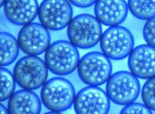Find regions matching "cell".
<instances>
[{
  "label": "cell",
  "mask_w": 155,
  "mask_h": 114,
  "mask_svg": "<svg viewBox=\"0 0 155 114\" xmlns=\"http://www.w3.org/2000/svg\"><path fill=\"white\" fill-rule=\"evenodd\" d=\"M6 0H0V8H1L2 6H4L5 2Z\"/></svg>",
  "instance_id": "24"
},
{
  "label": "cell",
  "mask_w": 155,
  "mask_h": 114,
  "mask_svg": "<svg viewBox=\"0 0 155 114\" xmlns=\"http://www.w3.org/2000/svg\"><path fill=\"white\" fill-rule=\"evenodd\" d=\"M16 88L14 74L8 69L0 67V102L10 99Z\"/></svg>",
  "instance_id": "17"
},
{
  "label": "cell",
  "mask_w": 155,
  "mask_h": 114,
  "mask_svg": "<svg viewBox=\"0 0 155 114\" xmlns=\"http://www.w3.org/2000/svg\"><path fill=\"white\" fill-rule=\"evenodd\" d=\"M138 78L129 71H118L113 74L106 86L109 99L118 105H127L134 102L140 93Z\"/></svg>",
  "instance_id": "6"
},
{
  "label": "cell",
  "mask_w": 155,
  "mask_h": 114,
  "mask_svg": "<svg viewBox=\"0 0 155 114\" xmlns=\"http://www.w3.org/2000/svg\"><path fill=\"white\" fill-rule=\"evenodd\" d=\"M143 37L147 44L155 47V17L147 20L144 25Z\"/></svg>",
  "instance_id": "19"
},
{
  "label": "cell",
  "mask_w": 155,
  "mask_h": 114,
  "mask_svg": "<svg viewBox=\"0 0 155 114\" xmlns=\"http://www.w3.org/2000/svg\"><path fill=\"white\" fill-rule=\"evenodd\" d=\"M44 114H62L59 112H53V111H50V112H47V113H45Z\"/></svg>",
  "instance_id": "23"
},
{
  "label": "cell",
  "mask_w": 155,
  "mask_h": 114,
  "mask_svg": "<svg viewBox=\"0 0 155 114\" xmlns=\"http://www.w3.org/2000/svg\"><path fill=\"white\" fill-rule=\"evenodd\" d=\"M127 5L130 13L140 20L155 17V0H128Z\"/></svg>",
  "instance_id": "16"
},
{
  "label": "cell",
  "mask_w": 155,
  "mask_h": 114,
  "mask_svg": "<svg viewBox=\"0 0 155 114\" xmlns=\"http://www.w3.org/2000/svg\"><path fill=\"white\" fill-rule=\"evenodd\" d=\"M69 42L77 48L89 49L98 44L102 36L101 23L91 14H81L68 26Z\"/></svg>",
  "instance_id": "2"
},
{
  "label": "cell",
  "mask_w": 155,
  "mask_h": 114,
  "mask_svg": "<svg viewBox=\"0 0 155 114\" xmlns=\"http://www.w3.org/2000/svg\"><path fill=\"white\" fill-rule=\"evenodd\" d=\"M72 5L78 8H88L95 4L97 0H68Z\"/></svg>",
  "instance_id": "21"
},
{
  "label": "cell",
  "mask_w": 155,
  "mask_h": 114,
  "mask_svg": "<svg viewBox=\"0 0 155 114\" xmlns=\"http://www.w3.org/2000/svg\"><path fill=\"white\" fill-rule=\"evenodd\" d=\"M103 53L109 59L121 60L130 55L134 47V39L127 28L110 26L103 32L100 41Z\"/></svg>",
  "instance_id": "7"
},
{
  "label": "cell",
  "mask_w": 155,
  "mask_h": 114,
  "mask_svg": "<svg viewBox=\"0 0 155 114\" xmlns=\"http://www.w3.org/2000/svg\"><path fill=\"white\" fill-rule=\"evenodd\" d=\"M141 96L144 104L155 111V77L147 80L142 88Z\"/></svg>",
  "instance_id": "18"
},
{
  "label": "cell",
  "mask_w": 155,
  "mask_h": 114,
  "mask_svg": "<svg viewBox=\"0 0 155 114\" xmlns=\"http://www.w3.org/2000/svg\"><path fill=\"white\" fill-rule=\"evenodd\" d=\"M38 15L46 29L58 31L68 26L73 19V8L68 0H44Z\"/></svg>",
  "instance_id": "8"
},
{
  "label": "cell",
  "mask_w": 155,
  "mask_h": 114,
  "mask_svg": "<svg viewBox=\"0 0 155 114\" xmlns=\"http://www.w3.org/2000/svg\"><path fill=\"white\" fill-rule=\"evenodd\" d=\"M74 107L77 114H108L110 100L101 88L88 86L76 95Z\"/></svg>",
  "instance_id": "10"
},
{
  "label": "cell",
  "mask_w": 155,
  "mask_h": 114,
  "mask_svg": "<svg viewBox=\"0 0 155 114\" xmlns=\"http://www.w3.org/2000/svg\"><path fill=\"white\" fill-rule=\"evenodd\" d=\"M38 0H6L4 14L9 22L17 26L33 23L38 14Z\"/></svg>",
  "instance_id": "12"
},
{
  "label": "cell",
  "mask_w": 155,
  "mask_h": 114,
  "mask_svg": "<svg viewBox=\"0 0 155 114\" xmlns=\"http://www.w3.org/2000/svg\"><path fill=\"white\" fill-rule=\"evenodd\" d=\"M0 114H9L8 108H6L1 103H0Z\"/></svg>",
  "instance_id": "22"
},
{
  "label": "cell",
  "mask_w": 155,
  "mask_h": 114,
  "mask_svg": "<svg viewBox=\"0 0 155 114\" xmlns=\"http://www.w3.org/2000/svg\"><path fill=\"white\" fill-rule=\"evenodd\" d=\"M128 67L137 78L148 80L155 77V47L142 44L133 49L128 57Z\"/></svg>",
  "instance_id": "11"
},
{
  "label": "cell",
  "mask_w": 155,
  "mask_h": 114,
  "mask_svg": "<svg viewBox=\"0 0 155 114\" xmlns=\"http://www.w3.org/2000/svg\"><path fill=\"white\" fill-rule=\"evenodd\" d=\"M17 39L13 35L5 32H0V67L12 64L19 55Z\"/></svg>",
  "instance_id": "15"
},
{
  "label": "cell",
  "mask_w": 155,
  "mask_h": 114,
  "mask_svg": "<svg viewBox=\"0 0 155 114\" xmlns=\"http://www.w3.org/2000/svg\"><path fill=\"white\" fill-rule=\"evenodd\" d=\"M8 110L9 114H40L41 101L34 92L23 89L11 96Z\"/></svg>",
  "instance_id": "14"
},
{
  "label": "cell",
  "mask_w": 155,
  "mask_h": 114,
  "mask_svg": "<svg viewBox=\"0 0 155 114\" xmlns=\"http://www.w3.org/2000/svg\"><path fill=\"white\" fill-rule=\"evenodd\" d=\"M77 69L80 80L91 86H99L107 83L113 72L110 59L100 52L85 54L80 59Z\"/></svg>",
  "instance_id": "4"
},
{
  "label": "cell",
  "mask_w": 155,
  "mask_h": 114,
  "mask_svg": "<svg viewBox=\"0 0 155 114\" xmlns=\"http://www.w3.org/2000/svg\"><path fill=\"white\" fill-rule=\"evenodd\" d=\"M13 74L19 86L33 91L43 86L47 82L48 69L41 58L27 55L17 62Z\"/></svg>",
  "instance_id": "5"
},
{
  "label": "cell",
  "mask_w": 155,
  "mask_h": 114,
  "mask_svg": "<svg viewBox=\"0 0 155 114\" xmlns=\"http://www.w3.org/2000/svg\"><path fill=\"white\" fill-rule=\"evenodd\" d=\"M125 0H97L94 4V14L101 24L118 26L125 20L128 14Z\"/></svg>",
  "instance_id": "13"
},
{
  "label": "cell",
  "mask_w": 155,
  "mask_h": 114,
  "mask_svg": "<svg viewBox=\"0 0 155 114\" xmlns=\"http://www.w3.org/2000/svg\"><path fill=\"white\" fill-rule=\"evenodd\" d=\"M51 37L48 29L38 23L23 26L17 36V42L22 51L28 56H38L46 52Z\"/></svg>",
  "instance_id": "9"
},
{
  "label": "cell",
  "mask_w": 155,
  "mask_h": 114,
  "mask_svg": "<svg viewBox=\"0 0 155 114\" xmlns=\"http://www.w3.org/2000/svg\"><path fill=\"white\" fill-rule=\"evenodd\" d=\"M44 62L48 70L56 75H68L77 69L80 53L77 47L68 41H57L50 44Z\"/></svg>",
  "instance_id": "1"
},
{
  "label": "cell",
  "mask_w": 155,
  "mask_h": 114,
  "mask_svg": "<svg viewBox=\"0 0 155 114\" xmlns=\"http://www.w3.org/2000/svg\"><path fill=\"white\" fill-rule=\"evenodd\" d=\"M76 97L74 86L64 77L47 80L41 90V100L50 111L62 112L71 108Z\"/></svg>",
  "instance_id": "3"
},
{
  "label": "cell",
  "mask_w": 155,
  "mask_h": 114,
  "mask_svg": "<svg viewBox=\"0 0 155 114\" xmlns=\"http://www.w3.org/2000/svg\"><path fill=\"white\" fill-rule=\"evenodd\" d=\"M119 114H152V113L145 104L133 102L123 107Z\"/></svg>",
  "instance_id": "20"
}]
</instances>
